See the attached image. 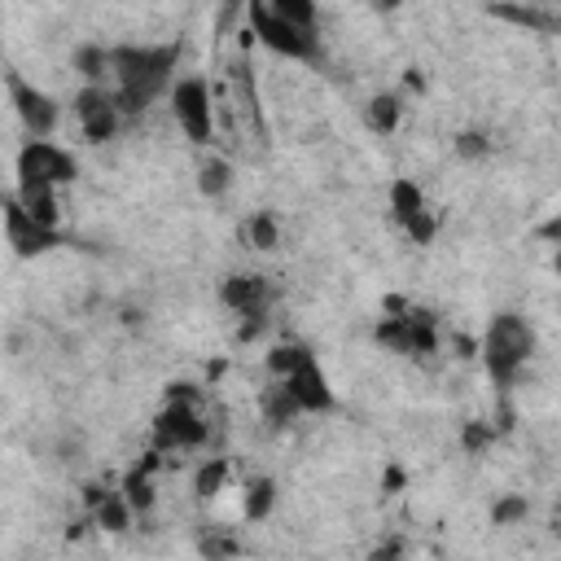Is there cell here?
I'll use <instances>...</instances> for the list:
<instances>
[{
  "label": "cell",
  "mask_w": 561,
  "mask_h": 561,
  "mask_svg": "<svg viewBox=\"0 0 561 561\" xmlns=\"http://www.w3.org/2000/svg\"><path fill=\"white\" fill-rule=\"evenodd\" d=\"M535 241H543L548 250H561V210H552L535 224Z\"/></svg>",
  "instance_id": "cell-33"
},
{
  "label": "cell",
  "mask_w": 561,
  "mask_h": 561,
  "mask_svg": "<svg viewBox=\"0 0 561 561\" xmlns=\"http://www.w3.org/2000/svg\"><path fill=\"white\" fill-rule=\"evenodd\" d=\"M4 237H9V245H13L18 259H39V254H48V250H57L66 241L61 228H39L22 210V202L13 197V188L4 193Z\"/></svg>",
  "instance_id": "cell-10"
},
{
  "label": "cell",
  "mask_w": 561,
  "mask_h": 561,
  "mask_svg": "<svg viewBox=\"0 0 561 561\" xmlns=\"http://www.w3.org/2000/svg\"><path fill=\"white\" fill-rule=\"evenodd\" d=\"M70 114L88 145H110L123 131V110L114 101V88L105 83H79V92L70 96Z\"/></svg>",
  "instance_id": "cell-9"
},
{
  "label": "cell",
  "mask_w": 561,
  "mask_h": 561,
  "mask_svg": "<svg viewBox=\"0 0 561 561\" xmlns=\"http://www.w3.org/2000/svg\"><path fill=\"white\" fill-rule=\"evenodd\" d=\"M285 386H289V394L298 399L302 416H329V412H337V390H333L329 373L320 368V359H311L307 368H298Z\"/></svg>",
  "instance_id": "cell-12"
},
{
  "label": "cell",
  "mask_w": 561,
  "mask_h": 561,
  "mask_svg": "<svg viewBox=\"0 0 561 561\" xmlns=\"http://www.w3.org/2000/svg\"><path fill=\"white\" fill-rule=\"evenodd\" d=\"M403 482H408V473H403L399 465H386V473H381V491H386V495H399Z\"/></svg>",
  "instance_id": "cell-36"
},
{
  "label": "cell",
  "mask_w": 561,
  "mask_h": 561,
  "mask_svg": "<svg viewBox=\"0 0 561 561\" xmlns=\"http://www.w3.org/2000/svg\"><path fill=\"white\" fill-rule=\"evenodd\" d=\"M4 92H9V105H13V114H18V123H22V131H26V140H53L57 136V127H61V118H66V105L48 92V88H39V83H31L22 70H4Z\"/></svg>",
  "instance_id": "cell-5"
},
{
  "label": "cell",
  "mask_w": 561,
  "mask_h": 561,
  "mask_svg": "<svg viewBox=\"0 0 561 561\" xmlns=\"http://www.w3.org/2000/svg\"><path fill=\"white\" fill-rule=\"evenodd\" d=\"M219 302L237 316V320H250V316H272V302H276V289L263 272H228L219 280Z\"/></svg>",
  "instance_id": "cell-11"
},
{
  "label": "cell",
  "mask_w": 561,
  "mask_h": 561,
  "mask_svg": "<svg viewBox=\"0 0 561 561\" xmlns=\"http://www.w3.org/2000/svg\"><path fill=\"white\" fill-rule=\"evenodd\" d=\"M403 114H408V96L399 88H377L364 101V127L373 136H394L403 127Z\"/></svg>",
  "instance_id": "cell-14"
},
{
  "label": "cell",
  "mask_w": 561,
  "mask_h": 561,
  "mask_svg": "<svg viewBox=\"0 0 561 561\" xmlns=\"http://www.w3.org/2000/svg\"><path fill=\"white\" fill-rule=\"evenodd\" d=\"M491 18H504L513 26L526 31H557V9H539V4H491Z\"/></svg>",
  "instance_id": "cell-24"
},
{
  "label": "cell",
  "mask_w": 561,
  "mask_h": 561,
  "mask_svg": "<svg viewBox=\"0 0 561 561\" xmlns=\"http://www.w3.org/2000/svg\"><path fill=\"white\" fill-rule=\"evenodd\" d=\"M451 346H456V355H460V359H473V355H478V342H473L469 333H456V337H451Z\"/></svg>",
  "instance_id": "cell-38"
},
{
  "label": "cell",
  "mask_w": 561,
  "mask_h": 561,
  "mask_svg": "<svg viewBox=\"0 0 561 561\" xmlns=\"http://www.w3.org/2000/svg\"><path fill=\"white\" fill-rule=\"evenodd\" d=\"M386 210H390V219H394V224H408L412 215L430 210L425 188H421L412 175H394V180L386 184Z\"/></svg>",
  "instance_id": "cell-20"
},
{
  "label": "cell",
  "mask_w": 561,
  "mask_h": 561,
  "mask_svg": "<svg viewBox=\"0 0 561 561\" xmlns=\"http://www.w3.org/2000/svg\"><path fill=\"white\" fill-rule=\"evenodd\" d=\"M110 495H114V486H105V482H96V478L79 486V500H83V508H88V513H96V508H101Z\"/></svg>",
  "instance_id": "cell-34"
},
{
  "label": "cell",
  "mask_w": 561,
  "mask_h": 561,
  "mask_svg": "<svg viewBox=\"0 0 561 561\" xmlns=\"http://www.w3.org/2000/svg\"><path fill=\"white\" fill-rule=\"evenodd\" d=\"M13 197L39 228H61V188L48 184H13Z\"/></svg>",
  "instance_id": "cell-17"
},
{
  "label": "cell",
  "mask_w": 561,
  "mask_h": 561,
  "mask_svg": "<svg viewBox=\"0 0 561 561\" xmlns=\"http://www.w3.org/2000/svg\"><path fill=\"white\" fill-rule=\"evenodd\" d=\"M245 26H250L254 44L267 48L272 57H280V61H307V66H311V61L324 57L320 35L298 31L294 22H285V18L272 9V0H250V4H245Z\"/></svg>",
  "instance_id": "cell-3"
},
{
  "label": "cell",
  "mask_w": 561,
  "mask_h": 561,
  "mask_svg": "<svg viewBox=\"0 0 561 561\" xmlns=\"http://www.w3.org/2000/svg\"><path fill=\"white\" fill-rule=\"evenodd\" d=\"M535 346H539V337H535V324H530L526 316H517V311H495V316L486 320L482 337H478V359H482L486 381H491L500 394H508V390L517 386V377L526 373Z\"/></svg>",
  "instance_id": "cell-2"
},
{
  "label": "cell",
  "mask_w": 561,
  "mask_h": 561,
  "mask_svg": "<svg viewBox=\"0 0 561 561\" xmlns=\"http://www.w3.org/2000/svg\"><path fill=\"white\" fill-rule=\"evenodd\" d=\"M316 359V351L307 346V342H272L267 351H263V368H267V377L272 381H289L298 368H307Z\"/></svg>",
  "instance_id": "cell-21"
},
{
  "label": "cell",
  "mask_w": 561,
  "mask_h": 561,
  "mask_svg": "<svg viewBox=\"0 0 561 561\" xmlns=\"http://www.w3.org/2000/svg\"><path fill=\"white\" fill-rule=\"evenodd\" d=\"M276 508H280V482H276L272 473L245 478V486H241V517L259 526V522H267Z\"/></svg>",
  "instance_id": "cell-16"
},
{
  "label": "cell",
  "mask_w": 561,
  "mask_h": 561,
  "mask_svg": "<svg viewBox=\"0 0 561 561\" xmlns=\"http://www.w3.org/2000/svg\"><path fill=\"white\" fill-rule=\"evenodd\" d=\"M180 53H184L180 39H145V44L127 39V44H114L110 88H114V101H118L123 118H136L158 96H171Z\"/></svg>",
  "instance_id": "cell-1"
},
{
  "label": "cell",
  "mask_w": 561,
  "mask_h": 561,
  "mask_svg": "<svg viewBox=\"0 0 561 561\" xmlns=\"http://www.w3.org/2000/svg\"><path fill=\"white\" fill-rule=\"evenodd\" d=\"M526 517H530V500H526L522 491H504V495H495L491 508H486V522H491L495 530H513V526H522Z\"/></svg>",
  "instance_id": "cell-26"
},
{
  "label": "cell",
  "mask_w": 561,
  "mask_h": 561,
  "mask_svg": "<svg viewBox=\"0 0 561 561\" xmlns=\"http://www.w3.org/2000/svg\"><path fill=\"white\" fill-rule=\"evenodd\" d=\"M408 539L403 535H386V539H377L368 552H364V561H408Z\"/></svg>",
  "instance_id": "cell-32"
},
{
  "label": "cell",
  "mask_w": 561,
  "mask_h": 561,
  "mask_svg": "<svg viewBox=\"0 0 561 561\" xmlns=\"http://www.w3.org/2000/svg\"><path fill=\"white\" fill-rule=\"evenodd\" d=\"M197 557L202 561H237L241 557V539L228 535V530H210L197 539Z\"/></svg>",
  "instance_id": "cell-30"
},
{
  "label": "cell",
  "mask_w": 561,
  "mask_h": 561,
  "mask_svg": "<svg viewBox=\"0 0 561 561\" xmlns=\"http://www.w3.org/2000/svg\"><path fill=\"white\" fill-rule=\"evenodd\" d=\"M259 416H263L272 430H289V425L302 416V408H298V399L289 394L285 381H267V386L259 390Z\"/></svg>",
  "instance_id": "cell-18"
},
{
  "label": "cell",
  "mask_w": 561,
  "mask_h": 561,
  "mask_svg": "<svg viewBox=\"0 0 561 561\" xmlns=\"http://www.w3.org/2000/svg\"><path fill=\"white\" fill-rule=\"evenodd\" d=\"M228 486H232V460H228V456H202V465L193 469V495H197L202 504H210V500H219Z\"/></svg>",
  "instance_id": "cell-22"
},
{
  "label": "cell",
  "mask_w": 561,
  "mask_h": 561,
  "mask_svg": "<svg viewBox=\"0 0 561 561\" xmlns=\"http://www.w3.org/2000/svg\"><path fill=\"white\" fill-rule=\"evenodd\" d=\"M13 167H18V184L66 188V184L79 180V158L57 140H22Z\"/></svg>",
  "instance_id": "cell-8"
},
{
  "label": "cell",
  "mask_w": 561,
  "mask_h": 561,
  "mask_svg": "<svg viewBox=\"0 0 561 561\" xmlns=\"http://www.w3.org/2000/svg\"><path fill=\"white\" fill-rule=\"evenodd\" d=\"M70 70L83 79V83H105L110 88V70H114V44H101V39H83L70 48Z\"/></svg>",
  "instance_id": "cell-15"
},
{
  "label": "cell",
  "mask_w": 561,
  "mask_h": 561,
  "mask_svg": "<svg viewBox=\"0 0 561 561\" xmlns=\"http://www.w3.org/2000/svg\"><path fill=\"white\" fill-rule=\"evenodd\" d=\"M403 96H416V92H425V75H421V66H408L403 70V88H399Z\"/></svg>",
  "instance_id": "cell-37"
},
{
  "label": "cell",
  "mask_w": 561,
  "mask_h": 561,
  "mask_svg": "<svg viewBox=\"0 0 561 561\" xmlns=\"http://www.w3.org/2000/svg\"><path fill=\"white\" fill-rule=\"evenodd\" d=\"M241 241L250 245V250H259V254H272V250H280V215L276 210H250L245 215V224H241Z\"/></svg>",
  "instance_id": "cell-23"
},
{
  "label": "cell",
  "mask_w": 561,
  "mask_h": 561,
  "mask_svg": "<svg viewBox=\"0 0 561 561\" xmlns=\"http://www.w3.org/2000/svg\"><path fill=\"white\" fill-rule=\"evenodd\" d=\"M399 232H403L412 245H434V237H438V215H434V210H421V215H412L408 224H399Z\"/></svg>",
  "instance_id": "cell-31"
},
{
  "label": "cell",
  "mask_w": 561,
  "mask_h": 561,
  "mask_svg": "<svg viewBox=\"0 0 561 561\" xmlns=\"http://www.w3.org/2000/svg\"><path fill=\"white\" fill-rule=\"evenodd\" d=\"M456 438H460V451L465 456H486L495 447V438H500V425H491L486 416H469Z\"/></svg>",
  "instance_id": "cell-28"
},
{
  "label": "cell",
  "mask_w": 561,
  "mask_h": 561,
  "mask_svg": "<svg viewBox=\"0 0 561 561\" xmlns=\"http://www.w3.org/2000/svg\"><path fill=\"white\" fill-rule=\"evenodd\" d=\"M92 517V526L101 530V535H127L131 526H136V513H131V504L118 495V486H114V495L96 508V513H88Z\"/></svg>",
  "instance_id": "cell-25"
},
{
  "label": "cell",
  "mask_w": 561,
  "mask_h": 561,
  "mask_svg": "<svg viewBox=\"0 0 561 561\" xmlns=\"http://www.w3.org/2000/svg\"><path fill=\"white\" fill-rule=\"evenodd\" d=\"M149 434H153V447L162 456H171V451H197L210 438V421L202 416V403L197 399H162V408L153 412Z\"/></svg>",
  "instance_id": "cell-6"
},
{
  "label": "cell",
  "mask_w": 561,
  "mask_h": 561,
  "mask_svg": "<svg viewBox=\"0 0 561 561\" xmlns=\"http://www.w3.org/2000/svg\"><path fill=\"white\" fill-rule=\"evenodd\" d=\"M158 465H162V451H158V447H149V451H145V460H131V465L123 469V478L114 482V486H118V495L131 504V513H136V517H149V513H153V504H158V486H153Z\"/></svg>",
  "instance_id": "cell-13"
},
{
  "label": "cell",
  "mask_w": 561,
  "mask_h": 561,
  "mask_svg": "<svg viewBox=\"0 0 561 561\" xmlns=\"http://www.w3.org/2000/svg\"><path fill=\"white\" fill-rule=\"evenodd\" d=\"M232 184H237V167L224 153H202V162H197V193L206 202H219V197L232 193Z\"/></svg>",
  "instance_id": "cell-19"
},
{
  "label": "cell",
  "mask_w": 561,
  "mask_h": 561,
  "mask_svg": "<svg viewBox=\"0 0 561 561\" xmlns=\"http://www.w3.org/2000/svg\"><path fill=\"white\" fill-rule=\"evenodd\" d=\"M267 324H272V316H250V320H237V342H254V337H263V333H267Z\"/></svg>",
  "instance_id": "cell-35"
},
{
  "label": "cell",
  "mask_w": 561,
  "mask_h": 561,
  "mask_svg": "<svg viewBox=\"0 0 561 561\" xmlns=\"http://www.w3.org/2000/svg\"><path fill=\"white\" fill-rule=\"evenodd\" d=\"M167 105H171L175 127L197 149H206L215 140V92H210L206 75H180L175 88H171V96H167Z\"/></svg>",
  "instance_id": "cell-7"
},
{
  "label": "cell",
  "mask_w": 561,
  "mask_h": 561,
  "mask_svg": "<svg viewBox=\"0 0 561 561\" xmlns=\"http://www.w3.org/2000/svg\"><path fill=\"white\" fill-rule=\"evenodd\" d=\"M557 31H561V9H557Z\"/></svg>",
  "instance_id": "cell-42"
},
{
  "label": "cell",
  "mask_w": 561,
  "mask_h": 561,
  "mask_svg": "<svg viewBox=\"0 0 561 561\" xmlns=\"http://www.w3.org/2000/svg\"><path fill=\"white\" fill-rule=\"evenodd\" d=\"M491 149H495V140H491L486 127H456V131H451V153H456L460 162H486Z\"/></svg>",
  "instance_id": "cell-27"
},
{
  "label": "cell",
  "mask_w": 561,
  "mask_h": 561,
  "mask_svg": "<svg viewBox=\"0 0 561 561\" xmlns=\"http://www.w3.org/2000/svg\"><path fill=\"white\" fill-rule=\"evenodd\" d=\"M272 9H276L285 22H294L298 31L320 35V9H316V0H272Z\"/></svg>",
  "instance_id": "cell-29"
},
{
  "label": "cell",
  "mask_w": 561,
  "mask_h": 561,
  "mask_svg": "<svg viewBox=\"0 0 561 561\" xmlns=\"http://www.w3.org/2000/svg\"><path fill=\"white\" fill-rule=\"evenodd\" d=\"M557 526H561V500H557Z\"/></svg>",
  "instance_id": "cell-41"
},
{
  "label": "cell",
  "mask_w": 561,
  "mask_h": 561,
  "mask_svg": "<svg viewBox=\"0 0 561 561\" xmlns=\"http://www.w3.org/2000/svg\"><path fill=\"white\" fill-rule=\"evenodd\" d=\"M373 342L390 355H412L425 359L438 351V316L425 307L403 302L399 311H381V320L373 324Z\"/></svg>",
  "instance_id": "cell-4"
},
{
  "label": "cell",
  "mask_w": 561,
  "mask_h": 561,
  "mask_svg": "<svg viewBox=\"0 0 561 561\" xmlns=\"http://www.w3.org/2000/svg\"><path fill=\"white\" fill-rule=\"evenodd\" d=\"M123 324H127V329L145 324V311H136V307H123Z\"/></svg>",
  "instance_id": "cell-39"
},
{
  "label": "cell",
  "mask_w": 561,
  "mask_h": 561,
  "mask_svg": "<svg viewBox=\"0 0 561 561\" xmlns=\"http://www.w3.org/2000/svg\"><path fill=\"white\" fill-rule=\"evenodd\" d=\"M552 272L561 276V250H552Z\"/></svg>",
  "instance_id": "cell-40"
}]
</instances>
